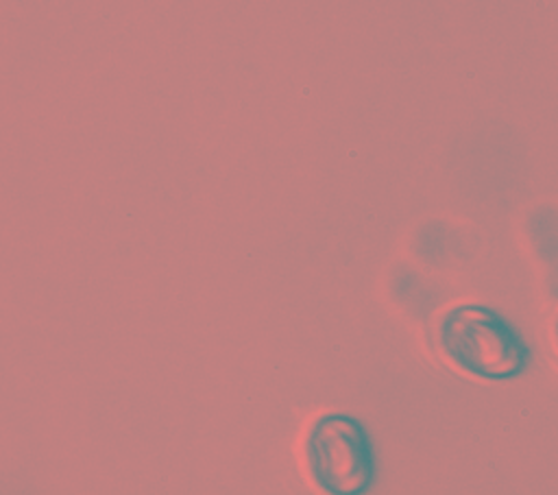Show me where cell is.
I'll list each match as a JSON object with an SVG mask.
<instances>
[{
	"label": "cell",
	"instance_id": "cell-1",
	"mask_svg": "<svg viewBox=\"0 0 558 495\" xmlns=\"http://www.w3.org/2000/svg\"><path fill=\"white\" fill-rule=\"evenodd\" d=\"M442 353L480 379H514L530 364V347L497 310L475 303L456 305L438 325Z\"/></svg>",
	"mask_w": 558,
	"mask_h": 495
},
{
	"label": "cell",
	"instance_id": "cell-2",
	"mask_svg": "<svg viewBox=\"0 0 558 495\" xmlns=\"http://www.w3.org/2000/svg\"><path fill=\"white\" fill-rule=\"evenodd\" d=\"M305 458L318 488L331 495H362L375 480V454L364 423L344 412L314 421Z\"/></svg>",
	"mask_w": 558,
	"mask_h": 495
}]
</instances>
